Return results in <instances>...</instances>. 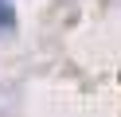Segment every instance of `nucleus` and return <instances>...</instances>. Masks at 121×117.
I'll list each match as a JSON object with an SVG mask.
<instances>
[{
  "instance_id": "f257e3e1",
  "label": "nucleus",
  "mask_w": 121,
  "mask_h": 117,
  "mask_svg": "<svg viewBox=\"0 0 121 117\" xmlns=\"http://www.w3.org/2000/svg\"><path fill=\"white\" fill-rule=\"evenodd\" d=\"M16 31V8L12 0H0V35H12Z\"/></svg>"
}]
</instances>
